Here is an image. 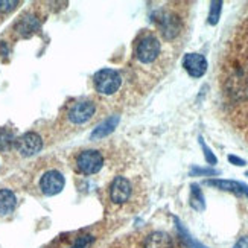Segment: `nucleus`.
<instances>
[{"instance_id": "412c9836", "label": "nucleus", "mask_w": 248, "mask_h": 248, "mask_svg": "<svg viewBox=\"0 0 248 248\" xmlns=\"http://www.w3.org/2000/svg\"><path fill=\"white\" fill-rule=\"evenodd\" d=\"M219 172L215 169H202V168H192L190 175H218Z\"/></svg>"}, {"instance_id": "f03ea898", "label": "nucleus", "mask_w": 248, "mask_h": 248, "mask_svg": "<svg viewBox=\"0 0 248 248\" xmlns=\"http://www.w3.org/2000/svg\"><path fill=\"white\" fill-rule=\"evenodd\" d=\"M160 50H161V45H160V41L157 40V37L148 34V35L142 37V40L137 43L136 57H137V60L140 62L151 64V62H154L158 58Z\"/></svg>"}, {"instance_id": "20e7f679", "label": "nucleus", "mask_w": 248, "mask_h": 248, "mask_svg": "<svg viewBox=\"0 0 248 248\" xmlns=\"http://www.w3.org/2000/svg\"><path fill=\"white\" fill-rule=\"evenodd\" d=\"M157 25H158L161 35H163L166 40H174L181 32L180 17L174 13H168V11L160 13L158 18H157Z\"/></svg>"}, {"instance_id": "393cba45", "label": "nucleus", "mask_w": 248, "mask_h": 248, "mask_svg": "<svg viewBox=\"0 0 248 248\" xmlns=\"http://www.w3.org/2000/svg\"><path fill=\"white\" fill-rule=\"evenodd\" d=\"M247 177H248V170H247Z\"/></svg>"}, {"instance_id": "aec40b11", "label": "nucleus", "mask_w": 248, "mask_h": 248, "mask_svg": "<svg viewBox=\"0 0 248 248\" xmlns=\"http://www.w3.org/2000/svg\"><path fill=\"white\" fill-rule=\"evenodd\" d=\"M198 140H200V145H201V148H202V153H204V157H206V160H207V163H209V165H217L218 158H217V155H215V154L212 153V149L206 145V142H204V139L200 137Z\"/></svg>"}, {"instance_id": "b1692460", "label": "nucleus", "mask_w": 248, "mask_h": 248, "mask_svg": "<svg viewBox=\"0 0 248 248\" xmlns=\"http://www.w3.org/2000/svg\"><path fill=\"white\" fill-rule=\"evenodd\" d=\"M233 248H248V238L247 236H244V238H241L238 242L234 244Z\"/></svg>"}, {"instance_id": "6ab92c4d", "label": "nucleus", "mask_w": 248, "mask_h": 248, "mask_svg": "<svg viewBox=\"0 0 248 248\" xmlns=\"http://www.w3.org/2000/svg\"><path fill=\"white\" fill-rule=\"evenodd\" d=\"M93 241H94V238L92 234H82L79 238H77V241L73 242V245L70 248H90Z\"/></svg>"}, {"instance_id": "4be33fe9", "label": "nucleus", "mask_w": 248, "mask_h": 248, "mask_svg": "<svg viewBox=\"0 0 248 248\" xmlns=\"http://www.w3.org/2000/svg\"><path fill=\"white\" fill-rule=\"evenodd\" d=\"M18 5V2H14V0H0V11L2 13H9V11H13L16 6Z\"/></svg>"}, {"instance_id": "f257e3e1", "label": "nucleus", "mask_w": 248, "mask_h": 248, "mask_svg": "<svg viewBox=\"0 0 248 248\" xmlns=\"http://www.w3.org/2000/svg\"><path fill=\"white\" fill-rule=\"evenodd\" d=\"M94 87L101 94H114L119 90L122 79L121 75L113 69H102L94 73L93 77Z\"/></svg>"}, {"instance_id": "423d86ee", "label": "nucleus", "mask_w": 248, "mask_h": 248, "mask_svg": "<svg viewBox=\"0 0 248 248\" xmlns=\"http://www.w3.org/2000/svg\"><path fill=\"white\" fill-rule=\"evenodd\" d=\"M16 148L21 155L31 157L40 153V149L43 148V140L37 133H25L16 140Z\"/></svg>"}, {"instance_id": "7ed1b4c3", "label": "nucleus", "mask_w": 248, "mask_h": 248, "mask_svg": "<svg viewBox=\"0 0 248 248\" xmlns=\"http://www.w3.org/2000/svg\"><path fill=\"white\" fill-rule=\"evenodd\" d=\"M78 169L85 175H93L96 172H99L104 166V157L99 151L96 149H87L82 151L77 158Z\"/></svg>"}, {"instance_id": "9b49d317", "label": "nucleus", "mask_w": 248, "mask_h": 248, "mask_svg": "<svg viewBox=\"0 0 248 248\" xmlns=\"http://www.w3.org/2000/svg\"><path fill=\"white\" fill-rule=\"evenodd\" d=\"M143 248H174V241L165 232H154L146 236Z\"/></svg>"}, {"instance_id": "4468645a", "label": "nucleus", "mask_w": 248, "mask_h": 248, "mask_svg": "<svg viewBox=\"0 0 248 248\" xmlns=\"http://www.w3.org/2000/svg\"><path fill=\"white\" fill-rule=\"evenodd\" d=\"M17 206V198L13 190L9 189H0V215H9L13 213Z\"/></svg>"}, {"instance_id": "5701e85b", "label": "nucleus", "mask_w": 248, "mask_h": 248, "mask_svg": "<svg viewBox=\"0 0 248 248\" xmlns=\"http://www.w3.org/2000/svg\"><path fill=\"white\" fill-rule=\"evenodd\" d=\"M229 161L232 165H234V166H245L247 165V161L245 160H242V158H239V157H236V155H229Z\"/></svg>"}, {"instance_id": "9d476101", "label": "nucleus", "mask_w": 248, "mask_h": 248, "mask_svg": "<svg viewBox=\"0 0 248 248\" xmlns=\"http://www.w3.org/2000/svg\"><path fill=\"white\" fill-rule=\"evenodd\" d=\"M207 186L217 187L224 192H232L234 195H245L248 198V186L234 180H207Z\"/></svg>"}, {"instance_id": "1a4fd4ad", "label": "nucleus", "mask_w": 248, "mask_h": 248, "mask_svg": "<svg viewBox=\"0 0 248 248\" xmlns=\"http://www.w3.org/2000/svg\"><path fill=\"white\" fill-rule=\"evenodd\" d=\"M131 197V185L125 177H116L110 186V198L116 204H124Z\"/></svg>"}, {"instance_id": "0eeeda50", "label": "nucleus", "mask_w": 248, "mask_h": 248, "mask_svg": "<svg viewBox=\"0 0 248 248\" xmlns=\"http://www.w3.org/2000/svg\"><path fill=\"white\" fill-rule=\"evenodd\" d=\"M183 67L192 78H201L207 72V60L201 53H186L183 58Z\"/></svg>"}, {"instance_id": "ddd939ff", "label": "nucleus", "mask_w": 248, "mask_h": 248, "mask_svg": "<svg viewBox=\"0 0 248 248\" xmlns=\"http://www.w3.org/2000/svg\"><path fill=\"white\" fill-rule=\"evenodd\" d=\"M119 124V116H111L108 117L105 122L99 124L94 128V131L92 133V140H98V139H104L105 136H108L114 131V128Z\"/></svg>"}, {"instance_id": "dca6fc26", "label": "nucleus", "mask_w": 248, "mask_h": 248, "mask_svg": "<svg viewBox=\"0 0 248 248\" xmlns=\"http://www.w3.org/2000/svg\"><path fill=\"white\" fill-rule=\"evenodd\" d=\"M175 224H177V230H178V234H180V239H181L183 244H185L186 248H206L204 245H201L198 241H195L192 238V236L189 234V232L183 227V224L177 218H175Z\"/></svg>"}, {"instance_id": "6e6552de", "label": "nucleus", "mask_w": 248, "mask_h": 248, "mask_svg": "<svg viewBox=\"0 0 248 248\" xmlns=\"http://www.w3.org/2000/svg\"><path fill=\"white\" fill-rule=\"evenodd\" d=\"M94 104L92 101H82L75 104L72 108L69 110V121L72 124H85L87 121L92 119V116L94 114Z\"/></svg>"}, {"instance_id": "f8f14e48", "label": "nucleus", "mask_w": 248, "mask_h": 248, "mask_svg": "<svg viewBox=\"0 0 248 248\" xmlns=\"http://www.w3.org/2000/svg\"><path fill=\"white\" fill-rule=\"evenodd\" d=\"M38 29H40V21L35 16H25L23 18H20V21L16 25V31L21 37H29Z\"/></svg>"}, {"instance_id": "f3484780", "label": "nucleus", "mask_w": 248, "mask_h": 248, "mask_svg": "<svg viewBox=\"0 0 248 248\" xmlns=\"http://www.w3.org/2000/svg\"><path fill=\"white\" fill-rule=\"evenodd\" d=\"M14 143V136L8 128L0 129V153H5Z\"/></svg>"}, {"instance_id": "2eb2a0df", "label": "nucleus", "mask_w": 248, "mask_h": 248, "mask_svg": "<svg viewBox=\"0 0 248 248\" xmlns=\"http://www.w3.org/2000/svg\"><path fill=\"white\" fill-rule=\"evenodd\" d=\"M190 207L198 210V212H202L204 209H206L204 195H202V192H201L198 185H192L190 186Z\"/></svg>"}, {"instance_id": "a211bd4d", "label": "nucleus", "mask_w": 248, "mask_h": 248, "mask_svg": "<svg viewBox=\"0 0 248 248\" xmlns=\"http://www.w3.org/2000/svg\"><path fill=\"white\" fill-rule=\"evenodd\" d=\"M221 11H222V2H212L210 3V11H209V25L215 26L218 25L219 17H221Z\"/></svg>"}, {"instance_id": "39448f33", "label": "nucleus", "mask_w": 248, "mask_h": 248, "mask_svg": "<svg viewBox=\"0 0 248 248\" xmlns=\"http://www.w3.org/2000/svg\"><path fill=\"white\" fill-rule=\"evenodd\" d=\"M64 185H66V180L58 170H47L40 180V189L47 197H53L60 193L64 189Z\"/></svg>"}]
</instances>
